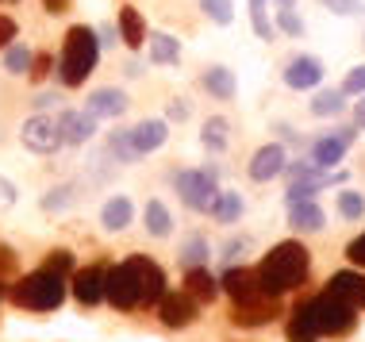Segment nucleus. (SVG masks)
Returning <instances> with one entry per match:
<instances>
[{
  "instance_id": "obj_1",
  "label": "nucleus",
  "mask_w": 365,
  "mask_h": 342,
  "mask_svg": "<svg viewBox=\"0 0 365 342\" xmlns=\"http://www.w3.org/2000/svg\"><path fill=\"white\" fill-rule=\"evenodd\" d=\"M308 266H312V261H308V250H304L300 242H281V247H273V250L262 258V266H258L262 292H265V296L292 292L296 285H304Z\"/></svg>"
},
{
  "instance_id": "obj_2",
  "label": "nucleus",
  "mask_w": 365,
  "mask_h": 342,
  "mask_svg": "<svg viewBox=\"0 0 365 342\" xmlns=\"http://www.w3.org/2000/svg\"><path fill=\"white\" fill-rule=\"evenodd\" d=\"M96 58H101V38H96L93 27H70L62 46V81L70 89L85 85L88 73L96 70Z\"/></svg>"
},
{
  "instance_id": "obj_3",
  "label": "nucleus",
  "mask_w": 365,
  "mask_h": 342,
  "mask_svg": "<svg viewBox=\"0 0 365 342\" xmlns=\"http://www.w3.org/2000/svg\"><path fill=\"white\" fill-rule=\"evenodd\" d=\"M62 300H66V277H58L51 269H35L12 285V304L27 311H54Z\"/></svg>"
},
{
  "instance_id": "obj_4",
  "label": "nucleus",
  "mask_w": 365,
  "mask_h": 342,
  "mask_svg": "<svg viewBox=\"0 0 365 342\" xmlns=\"http://www.w3.org/2000/svg\"><path fill=\"white\" fill-rule=\"evenodd\" d=\"M177 192L189 204L192 212H212L215 200H220V185H215L212 170H185L177 173Z\"/></svg>"
},
{
  "instance_id": "obj_5",
  "label": "nucleus",
  "mask_w": 365,
  "mask_h": 342,
  "mask_svg": "<svg viewBox=\"0 0 365 342\" xmlns=\"http://www.w3.org/2000/svg\"><path fill=\"white\" fill-rule=\"evenodd\" d=\"M315 308V319H319V331L323 335H350L354 323H358V316H354V308L346 300L331 296V292H323V296L312 300Z\"/></svg>"
},
{
  "instance_id": "obj_6",
  "label": "nucleus",
  "mask_w": 365,
  "mask_h": 342,
  "mask_svg": "<svg viewBox=\"0 0 365 342\" xmlns=\"http://www.w3.org/2000/svg\"><path fill=\"white\" fill-rule=\"evenodd\" d=\"M104 300L112 308H120V311H131V308H139V281H135V273L131 266H112V269H104Z\"/></svg>"
},
{
  "instance_id": "obj_7",
  "label": "nucleus",
  "mask_w": 365,
  "mask_h": 342,
  "mask_svg": "<svg viewBox=\"0 0 365 342\" xmlns=\"http://www.w3.org/2000/svg\"><path fill=\"white\" fill-rule=\"evenodd\" d=\"M127 266H131L135 281H139V308H150V304H162L165 296V273L162 266H154L150 258H127Z\"/></svg>"
},
{
  "instance_id": "obj_8",
  "label": "nucleus",
  "mask_w": 365,
  "mask_h": 342,
  "mask_svg": "<svg viewBox=\"0 0 365 342\" xmlns=\"http://www.w3.org/2000/svg\"><path fill=\"white\" fill-rule=\"evenodd\" d=\"M19 139L35 154H54L62 146V131H58V120H51V115H31L19 131Z\"/></svg>"
},
{
  "instance_id": "obj_9",
  "label": "nucleus",
  "mask_w": 365,
  "mask_h": 342,
  "mask_svg": "<svg viewBox=\"0 0 365 342\" xmlns=\"http://www.w3.org/2000/svg\"><path fill=\"white\" fill-rule=\"evenodd\" d=\"M223 289H227V296L235 300V304H250V300H262L265 292H262V281H258V273L254 269H239V266H231L223 273Z\"/></svg>"
},
{
  "instance_id": "obj_10",
  "label": "nucleus",
  "mask_w": 365,
  "mask_h": 342,
  "mask_svg": "<svg viewBox=\"0 0 365 342\" xmlns=\"http://www.w3.org/2000/svg\"><path fill=\"white\" fill-rule=\"evenodd\" d=\"M158 316L165 327H189L196 319V300L189 292H165L162 304H158Z\"/></svg>"
},
{
  "instance_id": "obj_11",
  "label": "nucleus",
  "mask_w": 365,
  "mask_h": 342,
  "mask_svg": "<svg viewBox=\"0 0 365 342\" xmlns=\"http://www.w3.org/2000/svg\"><path fill=\"white\" fill-rule=\"evenodd\" d=\"M358 139V131H350V127H342L339 135H327V139H319L312 146V165H319V170H331L334 162H342V154H346V146Z\"/></svg>"
},
{
  "instance_id": "obj_12",
  "label": "nucleus",
  "mask_w": 365,
  "mask_h": 342,
  "mask_svg": "<svg viewBox=\"0 0 365 342\" xmlns=\"http://www.w3.org/2000/svg\"><path fill=\"white\" fill-rule=\"evenodd\" d=\"M73 296H77V304H85V308L101 304L104 300V269H96V266L77 269L73 273Z\"/></svg>"
},
{
  "instance_id": "obj_13",
  "label": "nucleus",
  "mask_w": 365,
  "mask_h": 342,
  "mask_svg": "<svg viewBox=\"0 0 365 342\" xmlns=\"http://www.w3.org/2000/svg\"><path fill=\"white\" fill-rule=\"evenodd\" d=\"M327 292H331V296H339V300H346L350 308H361L365 304V277H361V273L342 269V273H334V277L327 281Z\"/></svg>"
},
{
  "instance_id": "obj_14",
  "label": "nucleus",
  "mask_w": 365,
  "mask_h": 342,
  "mask_svg": "<svg viewBox=\"0 0 365 342\" xmlns=\"http://www.w3.org/2000/svg\"><path fill=\"white\" fill-rule=\"evenodd\" d=\"M277 173H284V146L281 142H269V146H262V150L254 154L250 177L254 181H273Z\"/></svg>"
},
{
  "instance_id": "obj_15",
  "label": "nucleus",
  "mask_w": 365,
  "mask_h": 342,
  "mask_svg": "<svg viewBox=\"0 0 365 342\" xmlns=\"http://www.w3.org/2000/svg\"><path fill=\"white\" fill-rule=\"evenodd\" d=\"M85 112L93 115V120H115V115L127 112V96L120 89H96L93 96H88Z\"/></svg>"
},
{
  "instance_id": "obj_16",
  "label": "nucleus",
  "mask_w": 365,
  "mask_h": 342,
  "mask_svg": "<svg viewBox=\"0 0 365 342\" xmlns=\"http://www.w3.org/2000/svg\"><path fill=\"white\" fill-rule=\"evenodd\" d=\"M58 131H62V142L81 146V142L93 139L96 120H93L88 112H62V115H58Z\"/></svg>"
},
{
  "instance_id": "obj_17",
  "label": "nucleus",
  "mask_w": 365,
  "mask_h": 342,
  "mask_svg": "<svg viewBox=\"0 0 365 342\" xmlns=\"http://www.w3.org/2000/svg\"><path fill=\"white\" fill-rule=\"evenodd\" d=\"M319 77H323L319 58H292L289 70H284V85L289 89H312V85H319Z\"/></svg>"
},
{
  "instance_id": "obj_18",
  "label": "nucleus",
  "mask_w": 365,
  "mask_h": 342,
  "mask_svg": "<svg viewBox=\"0 0 365 342\" xmlns=\"http://www.w3.org/2000/svg\"><path fill=\"white\" fill-rule=\"evenodd\" d=\"M323 331H319V319H315V308H312V300L308 304H300L292 311V319H289V342H315Z\"/></svg>"
},
{
  "instance_id": "obj_19",
  "label": "nucleus",
  "mask_w": 365,
  "mask_h": 342,
  "mask_svg": "<svg viewBox=\"0 0 365 342\" xmlns=\"http://www.w3.org/2000/svg\"><path fill=\"white\" fill-rule=\"evenodd\" d=\"M165 120H146L139 127H131V146H135V154H150L158 150V146L165 142Z\"/></svg>"
},
{
  "instance_id": "obj_20",
  "label": "nucleus",
  "mask_w": 365,
  "mask_h": 342,
  "mask_svg": "<svg viewBox=\"0 0 365 342\" xmlns=\"http://www.w3.org/2000/svg\"><path fill=\"white\" fill-rule=\"evenodd\" d=\"M269 316H277V296H262V300H250V304H235V323H242V327H258Z\"/></svg>"
},
{
  "instance_id": "obj_21",
  "label": "nucleus",
  "mask_w": 365,
  "mask_h": 342,
  "mask_svg": "<svg viewBox=\"0 0 365 342\" xmlns=\"http://www.w3.org/2000/svg\"><path fill=\"white\" fill-rule=\"evenodd\" d=\"M289 223L296 231H323L327 216H323V208L315 200H296V204H289Z\"/></svg>"
},
{
  "instance_id": "obj_22",
  "label": "nucleus",
  "mask_w": 365,
  "mask_h": 342,
  "mask_svg": "<svg viewBox=\"0 0 365 342\" xmlns=\"http://www.w3.org/2000/svg\"><path fill=\"white\" fill-rule=\"evenodd\" d=\"M185 285H189L185 292H189L192 300H200V304H212V300H215V292H220V281H215V277H212V273L204 269V266H200V269H189Z\"/></svg>"
},
{
  "instance_id": "obj_23",
  "label": "nucleus",
  "mask_w": 365,
  "mask_h": 342,
  "mask_svg": "<svg viewBox=\"0 0 365 342\" xmlns=\"http://www.w3.org/2000/svg\"><path fill=\"white\" fill-rule=\"evenodd\" d=\"M120 38L131 51H139V46L146 43V24H143V16L135 12V8H120Z\"/></svg>"
},
{
  "instance_id": "obj_24",
  "label": "nucleus",
  "mask_w": 365,
  "mask_h": 342,
  "mask_svg": "<svg viewBox=\"0 0 365 342\" xmlns=\"http://www.w3.org/2000/svg\"><path fill=\"white\" fill-rule=\"evenodd\" d=\"M131 216H135V208H131V200L127 197H112L104 204V212H101V223L108 231H123L127 223H131Z\"/></svg>"
},
{
  "instance_id": "obj_25",
  "label": "nucleus",
  "mask_w": 365,
  "mask_h": 342,
  "mask_svg": "<svg viewBox=\"0 0 365 342\" xmlns=\"http://www.w3.org/2000/svg\"><path fill=\"white\" fill-rule=\"evenodd\" d=\"M181 58V43L173 35H150V62L158 66H173Z\"/></svg>"
},
{
  "instance_id": "obj_26",
  "label": "nucleus",
  "mask_w": 365,
  "mask_h": 342,
  "mask_svg": "<svg viewBox=\"0 0 365 342\" xmlns=\"http://www.w3.org/2000/svg\"><path fill=\"white\" fill-rule=\"evenodd\" d=\"M146 231L154 234V239H165V234L173 231V219H170V208H165L162 200H150L146 204Z\"/></svg>"
},
{
  "instance_id": "obj_27",
  "label": "nucleus",
  "mask_w": 365,
  "mask_h": 342,
  "mask_svg": "<svg viewBox=\"0 0 365 342\" xmlns=\"http://www.w3.org/2000/svg\"><path fill=\"white\" fill-rule=\"evenodd\" d=\"M204 85H208V93L220 96V100H231L235 96V77H231V70H223V66H212V70L204 73Z\"/></svg>"
},
{
  "instance_id": "obj_28",
  "label": "nucleus",
  "mask_w": 365,
  "mask_h": 342,
  "mask_svg": "<svg viewBox=\"0 0 365 342\" xmlns=\"http://www.w3.org/2000/svg\"><path fill=\"white\" fill-rule=\"evenodd\" d=\"M239 212H242V197H239V192H220L212 216L220 223H235V219H239Z\"/></svg>"
},
{
  "instance_id": "obj_29",
  "label": "nucleus",
  "mask_w": 365,
  "mask_h": 342,
  "mask_svg": "<svg viewBox=\"0 0 365 342\" xmlns=\"http://www.w3.org/2000/svg\"><path fill=\"white\" fill-rule=\"evenodd\" d=\"M208 258V242L200 239V234H192V239H185V247H181V261L189 269H200V261Z\"/></svg>"
},
{
  "instance_id": "obj_30",
  "label": "nucleus",
  "mask_w": 365,
  "mask_h": 342,
  "mask_svg": "<svg viewBox=\"0 0 365 342\" xmlns=\"http://www.w3.org/2000/svg\"><path fill=\"white\" fill-rule=\"evenodd\" d=\"M250 24L258 38H273V24H269V12H265V0H250Z\"/></svg>"
},
{
  "instance_id": "obj_31",
  "label": "nucleus",
  "mask_w": 365,
  "mask_h": 342,
  "mask_svg": "<svg viewBox=\"0 0 365 342\" xmlns=\"http://www.w3.org/2000/svg\"><path fill=\"white\" fill-rule=\"evenodd\" d=\"M108 150H112L120 162H135V158H139L135 146H131V131H115L112 139H108Z\"/></svg>"
},
{
  "instance_id": "obj_32",
  "label": "nucleus",
  "mask_w": 365,
  "mask_h": 342,
  "mask_svg": "<svg viewBox=\"0 0 365 342\" xmlns=\"http://www.w3.org/2000/svg\"><path fill=\"white\" fill-rule=\"evenodd\" d=\"M200 139H204V146H208V150H223V146H227V123H223V120H208V123H204V135H200Z\"/></svg>"
},
{
  "instance_id": "obj_33",
  "label": "nucleus",
  "mask_w": 365,
  "mask_h": 342,
  "mask_svg": "<svg viewBox=\"0 0 365 342\" xmlns=\"http://www.w3.org/2000/svg\"><path fill=\"white\" fill-rule=\"evenodd\" d=\"M339 212L346 219H361L365 216V197L361 192H339Z\"/></svg>"
},
{
  "instance_id": "obj_34",
  "label": "nucleus",
  "mask_w": 365,
  "mask_h": 342,
  "mask_svg": "<svg viewBox=\"0 0 365 342\" xmlns=\"http://www.w3.org/2000/svg\"><path fill=\"white\" fill-rule=\"evenodd\" d=\"M27 66H31L27 46H8V51H4V70L8 73H27Z\"/></svg>"
},
{
  "instance_id": "obj_35",
  "label": "nucleus",
  "mask_w": 365,
  "mask_h": 342,
  "mask_svg": "<svg viewBox=\"0 0 365 342\" xmlns=\"http://www.w3.org/2000/svg\"><path fill=\"white\" fill-rule=\"evenodd\" d=\"M342 108H346V104H342L339 93H319V96L312 100V112H315V115H339Z\"/></svg>"
},
{
  "instance_id": "obj_36",
  "label": "nucleus",
  "mask_w": 365,
  "mask_h": 342,
  "mask_svg": "<svg viewBox=\"0 0 365 342\" xmlns=\"http://www.w3.org/2000/svg\"><path fill=\"white\" fill-rule=\"evenodd\" d=\"M200 8L208 12L215 24H231L235 19V8H231V0H200Z\"/></svg>"
},
{
  "instance_id": "obj_37",
  "label": "nucleus",
  "mask_w": 365,
  "mask_h": 342,
  "mask_svg": "<svg viewBox=\"0 0 365 342\" xmlns=\"http://www.w3.org/2000/svg\"><path fill=\"white\" fill-rule=\"evenodd\" d=\"M277 24H281V31H289V35H304V24H300V19H296V12H292V0H281Z\"/></svg>"
},
{
  "instance_id": "obj_38",
  "label": "nucleus",
  "mask_w": 365,
  "mask_h": 342,
  "mask_svg": "<svg viewBox=\"0 0 365 342\" xmlns=\"http://www.w3.org/2000/svg\"><path fill=\"white\" fill-rule=\"evenodd\" d=\"M43 269H51V273H58V277H66V273L73 269V258H70V250H54L51 258H46V266Z\"/></svg>"
},
{
  "instance_id": "obj_39",
  "label": "nucleus",
  "mask_w": 365,
  "mask_h": 342,
  "mask_svg": "<svg viewBox=\"0 0 365 342\" xmlns=\"http://www.w3.org/2000/svg\"><path fill=\"white\" fill-rule=\"evenodd\" d=\"M70 197H73V189H70V185H62V189H54L51 197L43 200V208H46V212H54V208H66V204H70Z\"/></svg>"
},
{
  "instance_id": "obj_40",
  "label": "nucleus",
  "mask_w": 365,
  "mask_h": 342,
  "mask_svg": "<svg viewBox=\"0 0 365 342\" xmlns=\"http://www.w3.org/2000/svg\"><path fill=\"white\" fill-rule=\"evenodd\" d=\"M342 93H361V96H365V66H358V70L346 73V81H342Z\"/></svg>"
},
{
  "instance_id": "obj_41",
  "label": "nucleus",
  "mask_w": 365,
  "mask_h": 342,
  "mask_svg": "<svg viewBox=\"0 0 365 342\" xmlns=\"http://www.w3.org/2000/svg\"><path fill=\"white\" fill-rule=\"evenodd\" d=\"M16 38V19L12 16H0V51H8Z\"/></svg>"
},
{
  "instance_id": "obj_42",
  "label": "nucleus",
  "mask_w": 365,
  "mask_h": 342,
  "mask_svg": "<svg viewBox=\"0 0 365 342\" xmlns=\"http://www.w3.org/2000/svg\"><path fill=\"white\" fill-rule=\"evenodd\" d=\"M319 4L323 8H331V12H339V16H354V12H358V0H319Z\"/></svg>"
},
{
  "instance_id": "obj_43",
  "label": "nucleus",
  "mask_w": 365,
  "mask_h": 342,
  "mask_svg": "<svg viewBox=\"0 0 365 342\" xmlns=\"http://www.w3.org/2000/svg\"><path fill=\"white\" fill-rule=\"evenodd\" d=\"M51 66H54L51 54H35V58H31V77H35V81H43V77L51 73Z\"/></svg>"
},
{
  "instance_id": "obj_44",
  "label": "nucleus",
  "mask_w": 365,
  "mask_h": 342,
  "mask_svg": "<svg viewBox=\"0 0 365 342\" xmlns=\"http://www.w3.org/2000/svg\"><path fill=\"white\" fill-rule=\"evenodd\" d=\"M346 258L354 261V266H365V234H358V239L350 242V250H346Z\"/></svg>"
},
{
  "instance_id": "obj_45",
  "label": "nucleus",
  "mask_w": 365,
  "mask_h": 342,
  "mask_svg": "<svg viewBox=\"0 0 365 342\" xmlns=\"http://www.w3.org/2000/svg\"><path fill=\"white\" fill-rule=\"evenodd\" d=\"M242 250H250V239H235V242H227V254H223V258L235 266V258H239Z\"/></svg>"
},
{
  "instance_id": "obj_46",
  "label": "nucleus",
  "mask_w": 365,
  "mask_h": 342,
  "mask_svg": "<svg viewBox=\"0 0 365 342\" xmlns=\"http://www.w3.org/2000/svg\"><path fill=\"white\" fill-rule=\"evenodd\" d=\"M12 269H16V254L8 247H0V277H8Z\"/></svg>"
},
{
  "instance_id": "obj_47",
  "label": "nucleus",
  "mask_w": 365,
  "mask_h": 342,
  "mask_svg": "<svg viewBox=\"0 0 365 342\" xmlns=\"http://www.w3.org/2000/svg\"><path fill=\"white\" fill-rule=\"evenodd\" d=\"M43 8H46V12H70V0H43Z\"/></svg>"
},
{
  "instance_id": "obj_48",
  "label": "nucleus",
  "mask_w": 365,
  "mask_h": 342,
  "mask_svg": "<svg viewBox=\"0 0 365 342\" xmlns=\"http://www.w3.org/2000/svg\"><path fill=\"white\" fill-rule=\"evenodd\" d=\"M185 115H189V104H181V100L170 104V120H185Z\"/></svg>"
},
{
  "instance_id": "obj_49",
  "label": "nucleus",
  "mask_w": 365,
  "mask_h": 342,
  "mask_svg": "<svg viewBox=\"0 0 365 342\" xmlns=\"http://www.w3.org/2000/svg\"><path fill=\"white\" fill-rule=\"evenodd\" d=\"M354 123H358V127H365V96L358 100V108H354Z\"/></svg>"
}]
</instances>
